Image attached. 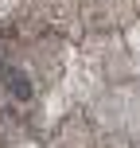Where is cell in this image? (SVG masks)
Returning <instances> with one entry per match:
<instances>
[{
	"label": "cell",
	"mask_w": 140,
	"mask_h": 148,
	"mask_svg": "<svg viewBox=\"0 0 140 148\" xmlns=\"http://www.w3.org/2000/svg\"><path fill=\"white\" fill-rule=\"evenodd\" d=\"M8 90H12L16 101H27V97H31V78L23 70H12V74H8Z\"/></svg>",
	"instance_id": "6da1fadb"
}]
</instances>
